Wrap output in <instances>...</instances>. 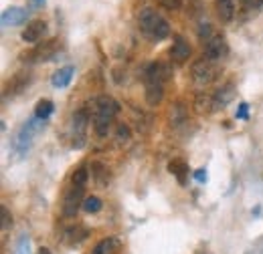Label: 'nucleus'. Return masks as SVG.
Listing matches in <instances>:
<instances>
[{
	"label": "nucleus",
	"mask_w": 263,
	"mask_h": 254,
	"mask_svg": "<svg viewBox=\"0 0 263 254\" xmlns=\"http://www.w3.org/2000/svg\"><path fill=\"white\" fill-rule=\"evenodd\" d=\"M55 51H57V40H49V43H45L43 47H39V49L34 51L33 55H31V59H36V61H49V59H53Z\"/></svg>",
	"instance_id": "obj_19"
},
{
	"label": "nucleus",
	"mask_w": 263,
	"mask_h": 254,
	"mask_svg": "<svg viewBox=\"0 0 263 254\" xmlns=\"http://www.w3.org/2000/svg\"><path fill=\"white\" fill-rule=\"evenodd\" d=\"M41 254H51V250L49 248H41Z\"/></svg>",
	"instance_id": "obj_32"
},
{
	"label": "nucleus",
	"mask_w": 263,
	"mask_h": 254,
	"mask_svg": "<svg viewBox=\"0 0 263 254\" xmlns=\"http://www.w3.org/2000/svg\"><path fill=\"white\" fill-rule=\"evenodd\" d=\"M118 250H120V238L109 236V238H103L101 242H98L91 254H116Z\"/></svg>",
	"instance_id": "obj_15"
},
{
	"label": "nucleus",
	"mask_w": 263,
	"mask_h": 254,
	"mask_svg": "<svg viewBox=\"0 0 263 254\" xmlns=\"http://www.w3.org/2000/svg\"><path fill=\"white\" fill-rule=\"evenodd\" d=\"M87 236H89V230L83 228V226H79V224L69 226L65 232H63V240H65L69 246H77V244H81Z\"/></svg>",
	"instance_id": "obj_13"
},
{
	"label": "nucleus",
	"mask_w": 263,
	"mask_h": 254,
	"mask_svg": "<svg viewBox=\"0 0 263 254\" xmlns=\"http://www.w3.org/2000/svg\"><path fill=\"white\" fill-rule=\"evenodd\" d=\"M16 254H31V240H29V236H21L18 246H16Z\"/></svg>",
	"instance_id": "obj_25"
},
{
	"label": "nucleus",
	"mask_w": 263,
	"mask_h": 254,
	"mask_svg": "<svg viewBox=\"0 0 263 254\" xmlns=\"http://www.w3.org/2000/svg\"><path fill=\"white\" fill-rule=\"evenodd\" d=\"M168 172L178 180V184H186V174H189V165L182 161V159H174L168 163Z\"/></svg>",
	"instance_id": "obj_18"
},
{
	"label": "nucleus",
	"mask_w": 263,
	"mask_h": 254,
	"mask_svg": "<svg viewBox=\"0 0 263 254\" xmlns=\"http://www.w3.org/2000/svg\"><path fill=\"white\" fill-rule=\"evenodd\" d=\"M215 8L217 14L223 23H231L235 16V2L233 0H215Z\"/></svg>",
	"instance_id": "obj_16"
},
{
	"label": "nucleus",
	"mask_w": 263,
	"mask_h": 254,
	"mask_svg": "<svg viewBox=\"0 0 263 254\" xmlns=\"http://www.w3.org/2000/svg\"><path fill=\"white\" fill-rule=\"evenodd\" d=\"M195 180L200 182V184L206 182V170H197V172H195Z\"/></svg>",
	"instance_id": "obj_30"
},
{
	"label": "nucleus",
	"mask_w": 263,
	"mask_h": 254,
	"mask_svg": "<svg viewBox=\"0 0 263 254\" xmlns=\"http://www.w3.org/2000/svg\"><path fill=\"white\" fill-rule=\"evenodd\" d=\"M235 93H237V89H235L233 83H225L221 89H217L211 95V107H213V111H219V109L227 107L231 101L235 99Z\"/></svg>",
	"instance_id": "obj_9"
},
{
	"label": "nucleus",
	"mask_w": 263,
	"mask_h": 254,
	"mask_svg": "<svg viewBox=\"0 0 263 254\" xmlns=\"http://www.w3.org/2000/svg\"><path fill=\"white\" fill-rule=\"evenodd\" d=\"M202 47H204V57H206L209 61H215V63L223 61V59L227 57V53H229V45H227V40H225L221 34H215V36H213L209 43H204Z\"/></svg>",
	"instance_id": "obj_7"
},
{
	"label": "nucleus",
	"mask_w": 263,
	"mask_h": 254,
	"mask_svg": "<svg viewBox=\"0 0 263 254\" xmlns=\"http://www.w3.org/2000/svg\"><path fill=\"white\" fill-rule=\"evenodd\" d=\"M235 117L245 121V119L249 117V105H247V103H241V105H239V109H237V113H235Z\"/></svg>",
	"instance_id": "obj_28"
},
{
	"label": "nucleus",
	"mask_w": 263,
	"mask_h": 254,
	"mask_svg": "<svg viewBox=\"0 0 263 254\" xmlns=\"http://www.w3.org/2000/svg\"><path fill=\"white\" fill-rule=\"evenodd\" d=\"M140 31L144 32V36H148L154 43L164 40L166 36L170 34V25L162 14H158L154 8H144L140 10Z\"/></svg>",
	"instance_id": "obj_2"
},
{
	"label": "nucleus",
	"mask_w": 263,
	"mask_h": 254,
	"mask_svg": "<svg viewBox=\"0 0 263 254\" xmlns=\"http://www.w3.org/2000/svg\"><path fill=\"white\" fill-rule=\"evenodd\" d=\"M73 75H75V69H73L71 65H67V67H63V69H59V71H57V73L53 75L51 83H53V87H55V89H65L67 85L71 83Z\"/></svg>",
	"instance_id": "obj_14"
},
{
	"label": "nucleus",
	"mask_w": 263,
	"mask_h": 254,
	"mask_svg": "<svg viewBox=\"0 0 263 254\" xmlns=\"http://www.w3.org/2000/svg\"><path fill=\"white\" fill-rule=\"evenodd\" d=\"M101 206H103V202L99 200L98 196H89V198H85V202H83V210L89 212V214H98L99 210H101Z\"/></svg>",
	"instance_id": "obj_21"
},
{
	"label": "nucleus",
	"mask_w": 263,
	"mask_h": 254,
	"mask_svg": "<svg viewBox=\"0 0 263 254\" xmlns=\"http://www.w3.org/2000/svg\"><path fill=\"white\" fill-rule=\"evenodd\" d=\"M53 109H55V105H53L51 99H41L36 103V107H34V117L41 119V121H45V119H49L53 115Z\"/></svg>",
	"instance_id": "obj_20"
},
{
	"label": "nucleus",
	"mask_w": 263,
	"mask_h": 254,
	"mask_svg": "<svg viewBox=\"0 0 263 254\" xmlns=\"http://www.w3.org/2000/svg\"><path fill=\"white\" fill-rule=\"evenodd\" d=\"M34 6H41V4H45V0H33Z\"/></svg>",
	"instance_id": "obj_31"
},
{
	"label": "nucleus",
	"mask_w": 263,
	"mask_h": 254,
	"mask_svg": "<svg viewBox=\"0 0 263 254\" xmlns=\"http://www.w3.org/2000/svg\"><path fill=\"white\" fill-rule=\"evenodd\" d=\"M105 174H107V172H105V167H103L101 163H93V165H91V176L98 180L99 184H105Z\"/></svg>",
	"instance_id": "obj_24"
},
{
	"label": "nucleus",
	"mask_w": 263,
	"mask_h": 254,
	"mask_svg": "<svg viewBox=\"0 0 263 254\" xmlns=\"http://www.w3.org/2000/svg\"><path fill=\"white\" fill-rule=\"evenodd\" d=\"M31 83V75H14L12 77V81L8 83V87H6V95H18L21 91H25V87Z\"/></svg>",
	"instance_id": "obj_17"
},
{
	"label": "nucleus",
	"mask_w": 263,
	"mask_h": 254,
	"mask_svg": "<svg viewBox=\"0 0 263 254\" xmlns=\"http://www.w3.org/2000/svg\"><path fill=\"white\" fill-rule=\"evenodd\" d=\"M41 119H29L25 125L21 127L18 131H16V135H14V139H12V150L23 158V156H27V152L31 150V143H33V137L36 135V131L41 129Z\"/></svg>",
	"instance_id": "obj_4"
},
{
	"label": "nucleus",
	"mask_w": 263,
	"mask_h": 254,
	"mask_svg": "<svg viewBox=\"0 0 263 254\" xmlns=\"http://www.w3.org/2000/svg\"><path fill=\"white\" fill-rule=\"evenodd\" d=\"M0 20H2V27H18L27 20V10L21 6H10L2 12Z\"/></svg>",
	"instance_id": "obj_11"
},
{
	"label": "nucleus",
	"mask_w": 263,
	"mask_h": 254,
	"mask_svg": "<svg viewBox=\"0 0 263 254\" xmlns=\"http://www.w3.org/2000/svg\"><path fill=\"white\" fill-rule=\"evenodd\" d=\"M191 53H193V49H191L189 40L184 36H174L172 49H170V59L176 61V63H184L191 57Z\"/></svg>",
	"instance_id": "obj_10"
},
{
	"label": "nucleus",
	"mask_w": 263,
	"mask_h": 254,
	"mask_svg": "<svg viewBox=\"0 0 263 254\" xmlns=\"http://www.w3.org/2000/svg\"><path fill=\"white\" fill-rule=\"evenodd\" d=\"M160 4L164 6L166 10H178L180 4H182V0H160Z\"/></svg>",
	"instance_id": "obj_29"
},
{
	"label": "nucleus",
	"mask_w": 263,
	"mask_h": 254,
	"mask_svg": "<svg viewBox=\"0 0 263 254\" xmlns=\"http://www.w3.org/2000/svg\"><path fill=\"white\" fill-rule=\"evenodd\" d=\"M130 127L128 125H120L118 127V135H116V139L120 141V143H126V141H130Z\"/></svg>",
	"instance_id": "obj_26"
},
{
	"label": "nucleus",
	"mask_w": 263,
	"mask_h": 254,
	"mask_svg": "<svg viewBox=\"0 0 263 254\" xmlns=\"http://www.w3.org/2000/svg\"><path fill=\"white\" fill-rule=\"evenodd\" d=\"M0 218H2V230H6V228L12 224V218H10L8 208H6V206H2V208H0Z\"/></svg>",
	"instance_id": "obj_27"
},
{
	"label": "nucleus",
	"mask_w": 263,
	"mask_h": 254,
	"mask_svg": "<svg viewBox=\"0 0 263 254\" xmlns=\"http://www.w3.org/2000/svg\"><path fill=\"white\" fill-rule=\"evenodd\" d=\"M170 79V67L166 63H150L144 71V85H146V101L148 105H160L164 97V83Z\"/></svg>",
	"instance_id": "obj_1"
},
{
	"label": "nucleus",
	"mask_w": 263,
	"mask_h": 254,
	"mask_svg": "<svg viewBox=\"0 0 263 254\" xmlns=\"http://www.w3.org/2000/svg\"><path fill=\"white\" fill-rule=\"evenodd\" d=\"M87 123H89V113L85 107H81L79 111H75L73 115V147H81L83 141H85V129H87Z\"/></svg>",
	"instance_id": "obj_8"
},
{
	"label": "nucleus",
	"mask_w": 263,
	"mask_h": 254,
	"mask_svg": "<svg viewBox=\"0 0 263 254\" xmlns=\"http://www.w3.org/2000/svg\"><path fill=\"white\" fill-rule=\"evenodd\" d=\"M83 190H85V186H75V184H71V188L67 190L65 198H63V216L65 218H73L77 212H79V208L83 206Z\"/></svg>",
	"instance_id": "obj_6"
},
{
	"label": "nucleus",
	"mask_w": 263,
	"mask_h": 254,
	"mask_svg": "<svg viewBox=\"0 0 263 254\" xmlns=\"http://www.w3.org/2000/svg\"><path fill=\"white\" fill-rule=\"evenodd\" d=\"M87 180H89L87 167H79V170H77V172H73V176H71V184H75V186H85V184H87Z\"/></svg>",
	"instance_id": "obj_22"
},
{
	"label": "nucleus",
	"mask_w": 263,
	"mask_h": 254,
	"mask_svg": "<svg viewBox=\"0 0 263 254\" xmlns=\"http://www.w3.org/2000/svg\"><path fill=\"white\" fill-rule=\"evenodd\" d=\"M215 34H217V32L213 31V27H211V25H200V29H198V38H200V43H202V45H204V43H209Z\"/></svg>",
	"instance_id": "obj_23"
},
{
	"label": "nucleus",
	"mask_w": 263,
	"mask_h": 254,
	"mask_svg": "<svg viewBox=\"0 0 263 254\" xmlns=\"http://www.w3.org/2000/svg\"><path fill=\"white\" fill-rule=\"evenodd\" d=\"M243 2H251V0H243Z\"/></svg>",
	"instance_id": "obj_33"
},
{
	"label": "nucleus",
	"mask_w": 263,
	"mask_h": 254,
	"mask_svg": "<svg viewBox=\"0 0 263 254\" xmlns=\"http://www.w3.org/2000/svg\"><path fill=\"white\" fill-rule=\"evenodd\" d=\"M118 111H120L118 101H114L111 97H99L93 109V131L98 137H105L109 133Z\"/></svg>",
	"instance_id": "obj_3"
},
{
	"label": "nucleus",
	"mask_w": 263,
	"mask_h": 254,
	"mask_svg": "<svg viewBox=\"0 0 263 254\" xmlns=\"http://www.w3.org/2000/svg\"><path fill=\"white\" fill-rule=\"evenodd\" d=\"M217 73H219V69H217L215 61H209L206 57H202L200 61L193 65V81L200 87L213 83L217 79Z\"/></svg>",
	"instance_id": "obj_5"
},
{
	"label": "nucleus",
	"mask_w": 263,
	"mask_h": 254,
	"mask_svg": "<svg viewBox=\"0 0 263 254\" xmlns=\"http://www.w3.org/2000/svg\"><path fill=\"white\" fill-rule=\"evenodd\" d=\"M47 31V23L45 20H31L29 25H27V29L23 31V40L25 43H29V45H34V43H39L41 38H43V34Z\"/></svg>",
	"instance_id": "obj_12"
}]
</instances>
